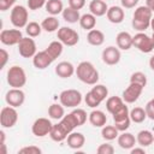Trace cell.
Listing matches in <instances>:
<instances>
[{
    "label": "cell",
    "mask_w": 154,
    "mask_h": 154,
    "mask_svg": "<svg viewBox=\"0 0 154 154\" xmlns=\"http://www.w3.org/2000/svg\"><path fill=\"white\" fill-rule=\"evenodd\" d=\"M75 72H76V69L70 61H60L55 66V73L60 78H70Z\"/></svg>",
    "instance_id": "cell-17"
},
{
    "label": "cell",
    "mask_w": 154,
    "mask_h": 154,
    "mask_svg": "<svg viewBox=\"0 0 154 154\" xmlns=\"http://www.w3.org/2000/svg\"><path fill=\"white\" fill-rule=\"evenodd\" d=\"M66 141H67V146H69L70 148H72V149H81V148L84 146V143H85V137H84V135L81 134V132L72 131V132L67 136Z\"/></svg>",
    "instance_id": "cell-19"
},
{
    "label": "cell",
    "mask_w": 154,
    "mask_h": 154,
    "mask_svg": "<svg viewBox=\"0 0 154 154\" xmlns=\"http://www.w3.org/2000/svg\"><path fill=\"white\" fill-rule=\"evenodd\" d=\"M8 53L6 49H0V59H1V63H0V69H4L5 65L7 64V60H8Z\"/></svg>",
    "instance_id": "cell-48"
},
{
    "label": "cell",
    "mask_w": 154,
    "mask_h": 154,
    "mask_svg": "<svg viewBox=\"0 0 154 154\" xmlns=\"http://www.w3.org/2000/svg\"><path fill=\"white\" fill-rule=\"evenodd\" d=\"M55 59L45 49V51H40L37 52L34 57H32V64L37 70H45L46 67H48Z\"/></svg>",
    "instance_id": "cell-16"
},
{
    "label": "cell",
    "mask_w": 154,
    "mask_h": 154,
    "mask_svg": "<svg viewBox=\"0 0 154 154\" xmlns=\"http://www.w3.org/2000/svg\"><path fill=\"white\" fill-rule=\"evenodd\" d=\"M45 8L51 16H57V14L63 12L64 5H63L61 0H47V2L45 5Z\"/></svg>",
    "instance_id": "cell-26"
},
{
    "label": "cell",
    "mask_w": 154,
    "mask_h": 154,
    "mask_svg": "<svg viewBox=\"0 0 154 154\" xmlns=\"http://www.w3.org/2000/svg\"><path fill=\"white\" fill-rule=\"evenodd\" d=\"M7 83L12 88H22L26 83V73L23 67L13 65L7 71Z\"/></svg>",
    "instance_id": "cell-4"
},
{
    "label": "cell",
    "mask_w": 154,
    "mask_h": 154,
    "mask_svg": "<svg viewBox=\"0 0 154 154\" xmlns=\"http://www.w3.org/2000/svg\"><path fill=\"white\" fill-rule=\"evenodd\" d=\"M152 14L153 12L150 11V8L148 6H138L132 16V28L137 31H144L150 26V22H152Z\"/></svg>",
    "instance_id": "cell-3"
},
{
    "label": "cell",
    "mask_w": 154,
    "mask_h": 154,
    "mask_svg": "<svg viewBox=\"0 0 154 154\" xmlns=\"http://www.w3.org/2000/svg\"><path fill=\"white\" fill-rule=\"evenodd\" d=\"M144 109H146L147 117H148L149 119L154 120V97H153L150 101H148V102H147V105H146Z\"/></svg>",
    "instance_id": "cell-45"
},
{
    "label": "cell",
    "mask_w": 154,
    "mask_h": 154,
    "mask_svg": "<svg viewBox=\"0 0 154 154\" xmlns=\"http://www.w3.org/2000/svg\"><path fill=\"white\" fill-rule=\"evenodd\" d=\"M149 67H150V69L154 71V55H153V57L149 59Z\"/></svg>",
    "instance_id": "cell-52"
},
{
    "label": "cell",
    "mask_w": 154,
    "mask_h": 154,
    "mask_svg": "<svg viewBox=\"0 0 154 154\" xmlns=\"http://www.w3.org/2000/svg\"><path fill=\"white\" fill-rule=\"evenodd\" d=\"M63 48H64V45L58 40V41H52V42L48 45V47L46 48V51H47L54 59H57V58H59L60 54L63 53Z\"/></svg>",
    "instance_id": "cell-34"
},
{
    "label": "cell",
    "mask_w": 154,
    "mask_h": 154,
    "mask_svg": "<svg viewBox=\"0 0 154 154\" xmlns=\"http://www.w3.org/2000/svg\"><path fill=\"white\" fill-rule=\"evenodd\" d=\"M79 25L84 30H91L96 25V17L93 13H84L79 18Z\"/></svg>",
    "instance_id": "cell-25"
},
{
    "label": "cell",
    "mask_w": 154,
    "mask_h": 154,
    "mask_svg": "<svg viewBox=\"0 0 154 154\" xmlns=\"http://www.w3.org/2000/svg\"><path fill=\"white\" fill-rule=\"evenodd\" d=\"M72 113H73L75 117L77 118L79 125H83V124L87 122V112H85L84 109H82V108H76V109L72 111Z\"/></svg>",
    "instance_id": "cell-40"
},
{
    "label": "cell",
    "mask_w": 154,
    "mask_h": 154,
    "mask_svg": "<svg viewBox=\"0 0 154 154\" xmlns=\"http://www.w3.org/2000/svg\"><path fill=\"white\" fill-rule=\"evenodd\" d=\"M52 128L53 124L48 118H37L31 126V131L36 137H45L49 135Z\"/></svg>",
    "instance_id": "cell-10"
},
{
    "label": "cell",
    "mask_w": 154,
    "mask_h": 154,
    "mask_svg": "<svg viewBox=\"0 0 154 154\" xmlns=\"http://www.w3.org/2000/svg\"><path fill=\"white\" fill-rule=\"evenodd\" d=\"M81 126L77 118L75 117V114L71 112L67 116H64L58 124H53V128L49 132V136L53 141L55 142H63L64 140L67 138V136L77 128Z\"/></svg>",
    "instance_id": "cell-1"
},
{
    "label": "cell",
    "mask_w": 154,
    "mask_h": 154,
    "mask_svg": "<svg viewBox=\"0 0 154 154\" xmlns=\"http://www.w3.org/2000/svg\"><path fill=\"white\" fill-rule=\"evenodd\" d=\"M140 0H120V4L124 8H134Z\"/></svg>",
    "instance_id": "cell-49"
},
{
    "label": "cell",
    "mask_w": 154,
    "mask_h": 154,
    "mask_svg": "<svg viewBox=\"0 0 154 154\" xmlns=\"http://www.w3.org/2000/svg\"><path fill=\"white\" fill-rule=\"evenodd\" d=\"M25 31H26L28 36L37 37L42 31V26H41V24H38L36 22H29L26 24V26H25Z\"/></svg>",
    "instance_id": "cell-36"
},
{
    "label": "cell",
    "mask_w": 154,
    "mask_h": 154,
    "mask_svg": "<svg viewBox=\"0 0 154 154\" xmlns=\"http://www.w3.org/2000/svg\"><path fill=\"white\" fill-rule=\"evenodd\" d=\"M87 41L91 46H101L105 42V35H103V32L101 30L91 29V30L88 31Z\"/></svg>",
    "instance_id": "cell-24"
},
{
    "label": "cell",
    "mask_w": 154,
    "mask_h": 154,
    "mask_svg": "<svg viewBox=\"0 0 154 154\" xmlns=\"http://www.w3.org/2000/svg\"><path fill=\"white\" fill-rule=\"evenodd\" d=\"M136 141L141 147H148L154 142V135L149 130H141L137 134Z\"/></svg>",
    "instance_id": "cell-27"
},
{
    "label": "cell",
    "mask_w": 154,
    "mask_h": 154,
    "mask_svg": "<svg viewBox=\"0 0 154 154\" xmlns=\"http://www.w3.org/2000/svg\"><path fill=\"white\" fill-rule=\"evenodd\" d=\"M146 150H144V147H141V148H131V154H144Z\"/></svg>",
    "instance_id": "cell-50"
},
{
    "label": "cell",
    "mask_w": 154,
    "mask_h": 154,
    "mask_svg": "<svg viewBox=\"0 0 154 154\" xmlns=\"http://www.w3.org/2000/svg\"><path fill=\"white\" fill-rule=\"evenodd\" d=\"M23 38V34L19 29H4L0 32V41L6 46L18 45Z\"/></svg>",
    "instance_id": "cell-12"
},
{
    "label": "cell",
    "mask_w": 154,
    "mask_h": 154,
    "mask_svg": "<svg viewBox=\"0 0 154 154\" xmlns=\"http://www.w3.org/2000/svg\"><path fill=\"white\" fill-rule=\"evenodd\" d=\"M28 10L22 6V5H16L12 7L11 10V14H10V19L13 26L20 29V28H25L28 24Z\"/></svg>",
    "instance_id": "cell-6"
},
{
    "label": "cell",
    "mask_w": 154,
    "mask_h": 154,
    "mask_svg": "<svg viewBox=\"0 0 154 154\" xmlns=\"http://www.w3.org/2000/svg\"><path fill=\"white\" fill-rule=\"evenodd\" d=\"M89 122L95 128H102L106 125V122H107V117L106 114L100 111V109H94L90 112L89 114Z\"/></svg>",
    "instance_id": "cell-22"
},
{
    "label": "cell",
    "mask_w": 154,
    "mask_h": 154,
    "mask_svg": "<svg viewBox=\"0 0 154 154\" xmlns=\"http://www.w3.org/2000/svg\"><path fill=\"white\" fill-rule=\"evenodd\" d=\"M120 51L118 47H114V46H108L106 47L103 51H102V54H101V58H102V61L106 64V65H117L119 61H120Z\"/></svg>",
    "instance_id": "cell-15"
},
{
    "label": "cell",
    "mask_w": 154,
    "mask_h": 154,
    "mask_svg": "<svg viewBox=\"0 0 154 154\" xmlns=\"http://www.w3.org/2000/svg\"><path fill=\"white\" fill-rule=\"evenodd\" d=\"M18 120V113L16 111V107L12 106H6L1 109L0 112V124L4 129H10L13 128L17 124Z\"/></svg>",
    "instance_id": "cell-9"
},
{
    "label": "cell",
    "mask_w": 154,
    "mask_h": 154,
    "mask_svg": "<svg viewBox=\"0 0 154 154\" xmlns=\"http://www.w3.org/2000/svg\"><path fill=\"white\" fill-rule=\"evenodd\" d=\"M130 122H131V119L130 118H128V119H125V120H120V122H114V126L119 130V131H126L129 128H130Z\"/></svg>",
    "instance_id": "cell-44"
},
{
    "label": "cell",
    "mask_w": 154,
    "mask_h": 154,
    "mask_svg": "<svg viewBox=\"0 0 154 154\" xmlns=\"http://www.w3.org/2000/svg\"><path fill=\"white\" fill-rule=\"evenodd\" d=\"M41 26L45 31L47 32H53L55 30L59 29V20L55 18V16H49L47 18H45L41 23Z\"/></svg>",
    "instance_id": "cell-30"
},
{
    "label": "cell",
    "mask_w": 154,
    "mask_h": 154,
    "mask_svg": "<svg viewBox=\"0 0 154 154\" xmlns=\"http://www.w3.org/2000/svg\"><path fill=\"white\" fill-rule=\"evenodd\" d=\"M132 46L142 53H150L154 49V40L143 31H138L135 36H132Z\"/></svg>",
    "instance_id": "cell-7"
},
{
    "label": "cell",
    "mask_w": 154,
    "mask_h": 154,
    "mask_svg": "<svg viewBox=\"0 0 154 154\" xmlns=\"http://www.w3.org/2000/svg\"><path fill=\"white\" fill-rule=\"evenodd\" d=\"M116 42L119 49L128 51L132 47V36L128 31H120L116 37Z\"/></svg>",
    "instance_id": "cell-20"
},
{
    "label": "cell",
    "mask_w": 154,
    "mask_h": 154,
    "mask_svg": "<svg viewBox=\"0 0 154 154\" xmlns=\"http://www.w3.org/2000/svg\"><path fill=\"white\" fill-rule=\"evenodd\" d=\"M75 73L81 82L89 85H94L99 81V71L90 61H81L77 65Z\"/></svg>",
    "instance_id": "cell-2"
},
{
    "label": "cell",
    "mask_w": 154,
    "mask_h": 154,
    "mask_svg": "<svg viewBox=\"0 0 154 154\" xmlns=\"http://www.w3.org/2000/svg\"><path fill=\"white\" fill-rule=\"evenodd\" d=\"M48 116L49 118L52 119H55V120H60L64 116H65V109H64V106L60 103H52L49 107H48Z\"/></svg>",
    "instance_id": "cell-32"
},
{
    "label": "cell",
    "mask_w": 154,
    "mask_h": 154,
    "mask_svg": "<svg viewBox=\"0 0 154 154\" xmlns=\"http://www.w3.org/2000/svg\"><path fill=\"white\" fill-rule=\"evenodd\" d=\"M89 10L95 17H101L107 13L108 6L105 0H91L89 4Z\"/></svg>",
    "instance_id": "cell-21"
},
{
    "label": "cell",
    "mask_w": 154,
    "mask_h": 154,
    "mask_svg": "<svg viewBox=\"0 0 154 154\" xmlns=\"http://www.w3.org/2000/svg\"><path fill=\"white\" fill-rule=\"evenodd\" d=\"M143 85L138 83L130 82V84L126 87V89L123 91V100L125 103H134L135 101L138 100L143 91Z\"/></svg>",
    "instance_id": "cell-11"
},
{
    "label": "cell",
    "mask_w": 154,
    "mask_h": 154,
    "mask_svg": "<svg viewBox=\"0 0 154 154\" xmlns=\"http://www.w3.org/2000/svg\"><path fill=\"white\" fill-rule=\"evenodd\" d=\"M136 142L137 141H136L135 136L132 134H130V132L123 131V134H120L118 136V144L123 149H131V148H134Z\"/></svg>",
    "instance_id": "cell-23"
},
{
    "label": "cell",
    "mask_w": 154,
    "mask_h": 154,
    "mask_svg": "<svg viewBox=\"0 0 154 154\" xmlns=\"http://www.w3.org/2000/svg\"><path fill=\"white\" fill-rule=\"evenodd\" d=\"M130 111L128 108V106L124 103L117 112H114L112 116H113V120L114 122H120V120H125L128 118H130Z\"/></svg>",
    "instance_id": "cell-37"
},
{
    "label": "cell",
    "mask_w": 154,
    "mask_h": 154,
    "mask_svg": "<svg viewBox=\"0 0 154 154\" xmlns=\"http://www.w3.org/2000/svg\"><path fill=\"white\" fill-rule=\"evenodd\" d=\"M84 101H85V103H87V106H89L90 108H96L100 103H101V101L91 93V90H89L87 94H85V96H84Z\"/></svg>",
    "instance_id": "cell-38"
},
{
    "label": "cell",
    "mask_w": 154,
    "mask_h": 154,
    "mask_svg": "<svg viewBox=\"0 0 154 154\" xmlns=\"http://www.w3.org/2000/svg\"><path fill=\"white\" fill-rule=\"evenodd\" d=\"M61 14H63L64 20L67 22V23H71V24L79 22V18H81L79 11L78 10H75V8L70 7V6L66 7V8H64L63 12H61Z\"/></svg>",
    "instance_id": "cell-28"
},
{
    "label": "cell",
    "mask_w": 154,
    "mask_h": 154,
    "mask_svg": "<svg viewBox=\"0 0 154 154\" xmlns=\"http://www.w3.org/2000/svg\"><path fill=\"white\" fill-rule=\"evenodd\" d=\"M18 46V52L23 58H32L37 52H36V43L32 37H23Z\"/></svg>",
    "instance_id": "cell-13"
},
{
    "label": "cell",
    "mask_w": 154,
    "mask_h": 154,
    "mask_svg": "<svg viewBox=\"0 0 154 154\" xmlns=\"http://www.w3.org/2000/svg\"><path fill=\"white\" fill-rule=\"evenodd\" d=\"M124 103H125V102H124L123 97H119V96H111V97H108L107 101H106V108H107V111H108L111 114H113V113L117 112Z\"/></svg>",
    "instance_id": "cell-29"
},
{
    "label": "cell",
    "mask_w": 154,
    "mask_h": 154,
    "mask_svg": "<svg viewBox=\"0 0 154 154\" xmlns=\"http://www.w3.org/2000/svg\"><path fill=\"white\" fill-rule=\"evenodd\" d=\"M5 101L12 107H20L25 101V94L20 88H11L5 95Z\"/></svg>",
    "instance_id": "cell-14"
},
{
    "label": "cell",
    "mask_w": 154,
    "mask_h": 154,
    "mask_svg": "<svg viewBox=\"0 0 154 154\" xmlns=\"http://www.w3.org/2000/svg\"><path fill=\"white\" fill-rule=\"evenodd\" d=\"M146 6H148L150 11L154 12V0H146Z\"/></svg>",
    "instance_id": "cell-51"
},
{
    "label": "cell",
    "mask_w": 154,
    "mask_h": 154,
    "mask_svg": "<svg viewBox=\"0 0 154 154\" xmlns=\"http://www.w3.org/2000/svg\"><path fill=\"white\" fill-rule=\"evenodd\" d=\"M106 16H107V19L111 23L119 24V23H122L124 20L125 13H124V10L120 6H111V7H108Z\"/></svg>",
    "instance_id": "cell-18"
},
{
    "label": "cell",
    "mask_w": 154,
    "mask_h": 154,
    "mask_svg": "<svg viewBox=\"0 0 154 154\" xmlns=\"http://www.w3.org/2000/svg\"><path fill=\"white\" fill-rule=\"evenodd\" d=\"M0 147H1V152H2V154H7L6 144H5V143H0Z\"/></svg>",
    "instance_id": "cell-53"
},
{
    "label": "cell",
    "mask_w": 154,
    "mask_h": 154,
    "mask_svg": "<svg viewBox=\"0 0 154 154\" xmlns=\"http://www.w3.org/2000/svg\"><path fill=\"white\" fill-rule=\"evenodd\" d=\"M59 101L64 107H77L82 102V94L77 89H66L63 90L59 95Z\"/></svg>",
    "instance_id": "cell-5"
},
{
    "label": "cell",
    "mask_w": 154,
    "mask_h": 154,
    "mask_svg": "<svg viewBox=\"0 0 154 154\" xmlns=\"http://www.w3.org/2000/svg\"><path fill=\"white\" fill-rule=\"evenodd\" d=\"M130 82H134V83H138V84H142L143 87L147 85V76L141 72V71H136L131 75L130 77Z\"/></svg>",
    "instance_id": "cell-39"
},
{
    "label": "cell",
    "mask_w": 154,
    "mask_h": 154,
    "mask_svg": "<svg viewBox=\"0 0 154 154\" xmlns=\"http://www.w3.org/2000/svg\"><path fill=\"white\" fill-rule=\"evenodd\" d=\"M129 114H130L131 122H134V123H142V122H144V119L147 118L146 109L142 108V107H134V108L130 111Z\"/></svg>",
    "instance_id": "cell-33"
},
{
    "label": "cell",
    "mask_w": 154,
    "mask_h": 154,
    "mask_svg": "<svg viewBox=\"0 0 154 154\" xmlns=\"http://www.w3.org/2000/svg\"><path fill=\"white\" fill-rule=\"evenodd\" d=\"M19 154H41L42 150L36 146H26L18 150Z\"/></svg>",
    "instance_id": "cell-41"
},
{
    "label": "cell",
    "mask_w": 154,
    "mask_h": 154,
    "mask_svg": "<svg viewBox=\"0 0 154 154\" xmlns=\"http://www.w3.org/2000/svg\"><path fill=\"white\" fill-rule=\"evenodd\" d=\"M150 28L153 30V35H152V38L154 40V18H152V22H150Z\"/></svg>",
    "instance_id": "cell-54"
},
{
    "label": "cell",
    "mask_w": 154,
    "mask_h": 154,
    "mask_svg": "<svg viewBox=\"0 0 154 154\" xmlns=\"http://www.w3.org/2000/svg\"><path fill=\"white\" fill-rule=\"evenodd\" d=\"M91 93L102 102L103 100H106L107 95H108V89L107 87H105L103 84H94V87L91 88Z\"/></svg>",
    "instance_id": "cell-35"
},
{
    "label": "cell",
    "mask_w": 154,
    "mask_h": 154,
    "mask_svg": "<svg viewBox=\"0 0 154 154\" xmlns=\"http://www.w3.org/2000/svg\"><path fill=\"white\" fill-rule=\"evenodd\" d=\"M16 0H0V11H7L14 5Z\"/></svg>",
    "instance_id": "cell-47"
},
{
    "label": "cell",
    "mask_w": 154,
    "mask_h": 154,
    "mask_svg": "<svg viewBox=\"0 0 154 154\" xmlns=\"http://www.w3.org/2000/svg\"><path fill=\"white\" fill-rule=\"evenodd\" d=\"M96 153L97 154H113L114 153V148L109 143H103V144H100L97 147Z\"/></svg>",
    "instance_id": "cell-42"
},
{
    "label": "cell",
    "mask_w": 154,
    "mask_h": 154,
    "mask_svg": "<svg viewBox=\"0 0 154 154\" xmlns=\"http://www.w3.org/2000/svg\"><path fill=\"white\" fill-rule=\"evenodd\" d=\"M47 0H28V7L29 10H38L46 5Z\"/></svg>",
    "instance_id": "cell-43"
},
{
    "label": "cell",
    "mask_w": 154,
    "mask_h": 154,
    "mask_svg": "<svg viewBox=\"0 0 154 154\" xmlns=\"http://www.w3.org/2000/svg\"><path fill=\"white\" fill-rule=\"evenodd\" d=\"M57 36H58V40L63 45L69 46V47H72V46L77 45L78 41H79L78 32L76 30L69 28V26H61L60 29H58Z\"/></svg>",
    "instance_id": "cell-8"
},
{
    "label": "cell",
    "mask_w": 154,
    "mask_h": 154,
    "mask_svg": "<svg viewBox=\"0 0 154 154\" xmlns=\"http://www.w3.org/2000/svg\"><path fill=\"white\" fill-rule=\"evenodd\" d=\"M85 5V0H69V6L75 10H81Z\"/></svg>",
    "instance_id": "cell-46"
},
{
    "label": "cell",
    "mask_w": 154,
    "mask_h": 154,
    "mask_svg": "<svg viewBox=\"0 0 154 154\" xmlns=\"http://www.w3.org/2000/svg\"><path fill=\"white\" fill-rule=\"evenodd\" d=\"M101 136H102V138L106 140V141H113V140L118 138V136H119V130H118L114 125H105V126H102Z\"/></svg>",
    "instance_id": "cell-31"
}]
</instances>
